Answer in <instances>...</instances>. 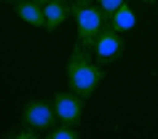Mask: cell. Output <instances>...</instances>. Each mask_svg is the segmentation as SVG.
<instances>
[{"label": "cell", "instance_id": "obj_1", "mask_svg": "<svg viewBox=\"0 0 158 139\" xmlns=\"http://www.w3.org/2000/svg\"><path fill=\"white\" fill-rule=\"evenodd\" d=\"M91 56L94 54L89 48L75 43L73 54H70V62H67V86H70V91H75V94H81L86 99L99 88L102 78H105L102 64H97Z\"/></svg>", "mask_w": 158, "mask_h": 139}, {"label": "cell", "instance_id": "obj_2", "mask_svg": "<svg viewBox=\"0 0 158 139\" xmlns=\"http://www.w3.org/2000/svg\"><path fill=\"white\" fill-rule=\"evenodd\" d=\"M73 16H75V24H78V43L91 51L105 22H107L102 8L99 6H73Z\"/></svg>", "mask_w": 158, "mask_h": 139}, {"label": "cell", "instance_id": "obj_3", "mask_svg": "<svg viewBox=\"0 0 158 139\" xmlns=\"http://www.w3.org/2000/svg\"><path fill=\"white\" fill-rule=\"evenodd\" d=\"M123 48H126V43L121 38V32L113 24H105L99 38H97V43H94L91 54L97 59V64H110V62H115V59L123 56Z\"/></svg>", "mask_w": 158, "mask_h": 139}, {"label": "cell", "instance_id": "obj_4", "mask_svg": "<svg viewBox=\"0 0 158 139\" xmlns=\"http://www.w3.org/2000/svg\"><path fill=\"white\" fill-rule=\"evenodd\" d=\"M51 104L56 110V121L59 123H67V126H81L83 121V110H86V96L75 94V91H62L51 99Z\"/></svg>", "mask_w": 158, "mask_h": 139}, {"label": "cell", "instance_id": "obj_5", "mask_svg": "<svg viewBox=\"0 0 158 139\" xmlns=\"http://www.w3.org/2000/svg\"><path fill=\"white\" fill-rule=\"evenodd\" d=\"M22 121H24V126H32L35 131H51L56 126V110H54L51 102L35 99V102H27Z\"/></svg>", "mask_w": 158, "mask_h": 139}, {"label": "cell", "instance_id": "obj_6", "mask_svg": "<svg viewBox=\"0 0 158 139\" xmlns=\"http://www.w3.org/2000/svg\"><path fill=\"white\" fill-rule=\"evenodd\" d=\"M14 11H16V16L22 19V22H27V24L46 27V8H43V3H35V0H19L16 6H14Z\"/></svg>", "mask_w": 158, "mask_h": 139}, {"label": "cell", "instance_id": "obj_7", "mask_svg": "<svg viewBox=\"0 0 158 139\" xmlns=\"http://www.w3.org/2000/svg\"><path fill=\"white\" fill-rule=\"evenodd\" d=\"M43 8H46V30H56L59 24H64V22H67V16H73V6L59 3V0L43 3Z\"/></svg>", "mask_w": 158, "mask_h": 139}, {"label": "cell", "instance_id": "obj_8", "mask_svg": "<svg viewBox=\"0 0 158 139\" xmlns=\"http://www.w3.org/2000/svg\"><path fill=\"white\" fill-rule=\"evenodd\" d=\"M46 137L48 139H78V131H75V126L59 123V126H54L51 131H46Z\"/></svg>", "mask_w": 158, "mask_h": 139}, {"label": "cell", "instance_id": "obj_9", "mask_svg": "<svg viewBox=\"0 0 158 139\" xmlns=\"http://www.w3.org/2000/svg\"><path fill=\"white\" fill-rule=\"evenodd\" d=\"M97 3H99V8H102V14H105V19H107V22L126 6V0H97Z\"/></svg>", "mask_w": 158, "mask_h": 139}, {"label": "cell", "instance_id": "obj_10", "mask_svg": "<svg viewBox=\"0 0 158 139\" xmlns=\"http://www.w3.org/2000/svg\"><path fill=\"white\" fill-rule=\"evenodd\" d=\"M110 22H113V27H115L118 32H121V30H129V27H131V14H129V11H126V6H123V8L118 11Z\"/></svg>", "mask_w": 158, "mask_h": 139}, {"label": "cell", "instance_id": "obj_11", "mask_svg": "<svg viewBox=\"0 0 158 139\" xmlns=\"http://www.w3.org/2000/svg\"><path fill=\"white\" fill-rule=\"evenodd\" d=\"M38 137V131L32 129V126H27L24 131H16V134H14V139H35Z\"/></svg>", "mask_w": 158, "mask_h": 139}, {"label": "cell", "instance_id": "obj_12", "mask_svg": "<svg viewBox=\"0 0 158 139\" xmlns=\"http://www.w3.org/2000/svg\"><path fill=\"white\" fill-rule=\"evenodd\" d=\"M94 0H75V6H91Z\"/></svg>", "mask_w": 158, "mask_h": 139}, {"label": "cell", "instance_id": "obj_13", "mask_svg": "<svg viewBox=\"0 0 158 139\" xmlns=\"http://www.w3.org/2000/svg\"><path fill=\"white\" fill-rule=\"evenodd\" d=\"M142 3H158V0H142Z\"/></svg>", "mask_w": 158, "mask_h": 139}, {"label": "cell", "instance_id": "obj_14", "mask_svg": "<svg viewBox=\"0 0 158 139\" xmlns=\"http://www.w3.org/2000/svg\"><path fill=\"white\" fill-rule=\"evenodd\" d=\"M35 3H48V0H35Z\"/></svg>", "mask_w": 158, "mask_h": 139}, {"label": "cell", "instance_id": "obj_15", "mask_svg": "<svg viewBox=\"0 0 158 139\" xmlns=\"http://www.w3.org/2000/svg\"><path fill=\"white\" fill-rule=\"evenodd\" d=\"M59 3H70V0H59Z\"/></svg>", "mask_w": 158, "mask_h": 139}]
</instances>
